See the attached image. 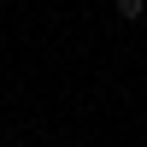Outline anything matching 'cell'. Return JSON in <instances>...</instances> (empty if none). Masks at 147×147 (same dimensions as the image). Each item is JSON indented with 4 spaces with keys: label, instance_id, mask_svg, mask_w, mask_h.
I'll return each instance as SVG.
<instances>
[{
    "label": "cell",
    "instance_id": "cell-1",
    "mask_svg": "<svg viewBox=\"0 0 147 147\" xmlns=\"http://www.w3.org/2000/svg\"><path fill=\"white\" fill-rule=\"evenodd\" d=\"M112 6H118V18H124V24H136L141 12H147V0H112Z\"/></svg>",
    "mask_w": 147,
    "mask_h": 147
}]
</instances>
